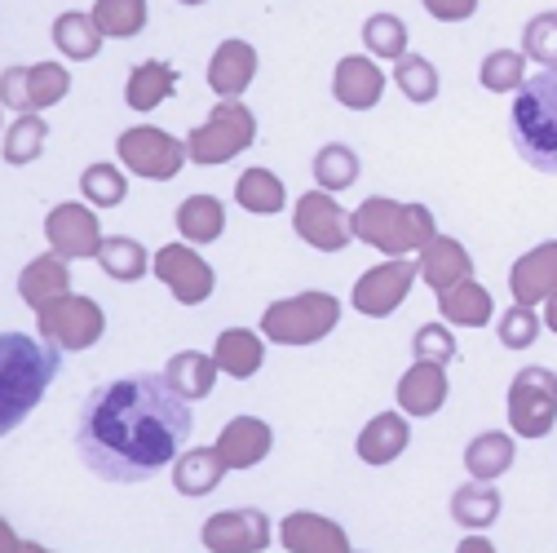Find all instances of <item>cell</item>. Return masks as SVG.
I'll list each match as a JSON object with an SVG mask.
<instances>
[{"label": "cell", "mask_w": 557, "mask_h": 553, "mask_svg": "<svg viewBox=\"0 0 557 553\" xmlns=\"http://www.w3.org/2000/svg\"><path fill=\"white\" fill-rule=\"evenodd\" d=\"M195 417L164 372H133L98 385L76 426V452L102 482H147L182 456Z\"/></svg>", "instance_id": "cell-1"}, {"label": "cell", "mask_w": 557, "mask_h": 553, "mask_svg": "<svg viewBox=\"0 0 557 553\" xmlns=\"http://www.w3.org/2000/svg\"><path fill=\"white\" fill-rule=\"evenodd\" d=\"M58 351L53 341H36L27 332H5L0 336V430H18L27 421V411L40 403L49 381L58 377Z\"/></svg>", "instance_id": "cell-2"}, {"label": "cell", "mask_w": 557, "mask_h": 553, "mask_svg": "<svg viewBox=\"0 0 557 553\" xmlns=\"http://www.w3.org/2000/svg\"><path fill=\"white\" fill-rule=\"evenodd\" d=\"M509 133L535 173L557 177V66H540V76L522 81L509 111Z\"/></svg>", "instance_id": "cell-3"}, {"label": "cell", "mask_w": 557, "mask_h": 553, "mask_svg": "<svg viewBox=\"0 0 557 553\" xmlns=\"http://www.w3.org/2000/svg\"><path fill=\"white\" fill-rule=\"evenodd\" d=\"M434 218L425 204H398L389 195H372L355 209V239H363L376 253L389 257H407V253H421L434 239Z\"/></svg>", "instance_id": "cell-4"}, {"label": "cell", "mask_w": 557, "mask_h": 553, "mask_svg": "<svg viewBox=\"0 0 557 553\" xmlns=\"http://www.w3.org/2000/svg\"><path fill=\"white\" fill-rule=\"evenodd\" d=\"M341 323V302L332 293H297L265 306L261 336L274 345H314Z\"/></svg>", "instance_id": "cell-5"}, {"label": "cell", "mask_w": 557, "mask_h": 553, "mask_svg": "<svg viewBox=\"0 0 557 553\" xmlns=\"http://www.w3.org/2000/svg\"><path fill=\"white\" fill-rule=\"evenodd\" d=\"M252 137H257L252 111L239 98H222L213 107V115H208L199 128H190L186 156H190V164H226L252 147Z\"/></svg>", "instance_id": "cell-6"}, {"label": "cell", "mask_w": 557, "mask_h": 553, "mask_svg": "<svg viewBox=\"0 0 557 553\" xmlns=\"http://www.w3.org/2000/svg\"><path fill=\"white\" fill-rule=\"evenodd\" d=\"M36 328H40L45 341L58 345V351L81 355V351H89V345L102 341L107 319H102V306H98V302L66 293V297H53L49 306L36 310Z\"/></svg>", "instance_id": "cell-7"}, {"label": "cell", "mask_w": 557, "mask_h": 553, "mask_svg": "<svg viewBox=\"0 0 557 553\" xmlns=\"http://www.w3.org/2000/svg\"><path fill=\"white\" fill-rule=\"evenodd\" d=\"M509 430L522 439H544L557 426V372L522 368L509 381Z\"/></svg>", "instance_id": "cell-8"}, {"label": "cell", "mask_w": 557, "mask_h": 553, "mask_svg": "<svg viewBox=\"0 0 557 553\" xmlns=\"http://www.w3.org/2000/svg\"><path fill=\"white\" fill-rule=\"evenodd\" d=\"M115 151H120V164L137 177H151V182H169L182 173V164L190 160L186 156V143H177L173 133L156 128V124H137V128H124L115 137Z\"/></svg>", "instance_id": "cell-9"}, {"label": "cell", "mask_w": 557, "mask_h": 553, "mask_svg": "<svg viewBox=\"0 0 557 553\" xmlns=\"http://www.w3.org/2000/svg\"><path fill=\"white\" fill-rule=\"evenodd\" d=\"M293 231L297 239H306L319 253H341L345 244L355 239V213H345L341 204L332 199V191H306L293 209Z\"/></svg>", "instance_id": "cell-10"}, {"label": "cell", "mask_w": 557, "mask_h": 553, "mask_svg": "<svg viewBox=\"0 0 557 553\" xmlns=\"http://www.w3.org/2000/svg\"><path fill=\"white\" fill-rule=\"evenodd\" d=\"M72 94V76L58 62H36V66H5L0 76V98L10 111H49Z\"/></svg>", "instance_id": "cell-11"}, {"label": "cell", "mask_w": 557, "mask_h": 553, "mask_svg": "<svg viewBox=\"0 0 557 553\" xmlns=\"http://www.w3.org/2000/svg\"><path fill=\"white\" fill-rule=\"evenodd\" d=\"M156 280L182 302V306H203L218 288V274L190 244H164L156 253Z\"/></svg>", "instance_id": "cell-12"}, {"label": "cell", "mask_w": 557, "mask_h": 553, "mask_svg": "<svg viewBox=\"0 0 557 553\" xmlns=\"http://www.w3.org/2000/svg\"><path fill=\"white\" fill-rule=\"evenodd\" d=\"M416 274H421V261H407V257H389L385 266H372L363 280L355 284V310L359 315H368V319H385V315H394L403 302H407V293H411V284H416Z\"/></svg>", "instance_id": "cell-13"}, {"label": "cell", "mask_w": 557, "mask_h": 553, "mask_svg": "<svg viewBox=\"0 0 557 553\" xmlns=\"http://www.w3.org/2000/svg\"><path fill=\"white\" fill-rule=\"evenodd\" d=\"M45 239L58 257L76 261V257H98L102 248V226H98V213L85 209V204H58L45 218Z\"/></svg>", "instance_id": "cell-14"}, {"label": "cell", "mask_w": 557, "mask_h": 553, "mask_svg": "<svg viewBox=\"0 0 557 553\" xmlns=\"http://www.w3.org/2000/svg\"><path fill=\"white\" fill-rule=\"evenodd\" d=\"M199 536L213 553H261L270 549V518L261 509H226L208 518Z\"/></svg>", "instance_id": "cell-15"}, {"label": "cell", "mask_w": 557, "mask_h": 553, "mask_svg": "<svg viewBox=\"0 0 557 553\" xmlns=\"http://www.w3.org/2000/svg\"><path fill=\"white\" fill-rule=\"evenodd\" d=\"M509 293L522 306H540L557 293V239L535 244L531 253H522L509 270Z\"/></svg>", "instance_id": "cell-16"}, {"label": "cell", "mask_w": 557, "mask_h": 553, "mask_svg": "<svg viewBox=\"0 0 557 553\" xmlns=\"http://www.w3.org/2000/svg\"><path fill=\"white\" fill-rule=\"evenodd\" d=\"M385 94V72L368 58V53H350L336 62V76H332V98L345 111H368L376 107Z\"/></svg>", "instance_id": "cell-17"}, {"label": "cell", "mask_w": 557, "mask_h": 553, "mask_svg": "<svg viewBox=\"0 0 557 553\" xmlns=\"http://www.w3.org/2000/svg\"><path fill=\"white\" fill-rule=\"evenodd\" d=\"M398 407L407 417H434V411L447 403V372L443 364H430V359H416L403 381H398Z\"/></svg>", "instance_id": "cell-18"}, {"label": "cell", "mask_w": 557, "mask_h": 553, "mask_svg": "<svg viewBox=\"0 0 557 553\" xmlns=\"http://www.w3.org/2000/svg\"><path fill=\"white\" fill-rule=\"evenodd\" d=\"M278 540L288 553H350V536L323 514H288Z\"/></svg>", "instance_id": "cell-19"}, {"label": "cell", "mask_w": 557, "mask_h": 553, "mask_svg": "<svg viewBox=\"0 0 557 553\" xmlns=\"http://www.w3.org/2000/svg\"><path fill=\"white\" fill-rule=\"evenodd\" d=\"M257 76V49L248 40H222L208 58V85L218 98H239Z\"/></svg>", "instance_id": "cell-20"}, {"label": "cell", "mask_w": 557, "mask_h": 553, "mask_svg": "<svg viewBox=\"0 0 557 553\" xmlns=\"http://www.w3.org/2000/svg\"><path fill=\"white\" fill-rule=\"evenodd\" d=\"M270 443H274V434H270L265 421H257V417H235V421H226V430L218 434V456H222L231 469H252V465H261V460L270 456Z\"/></svg>", "instance_id": "cell-21"}, {"label": "cell", "mask_w": 557, "mask_h": 553, "mask_svg": "<svg viewBox=\"0 0 557 553\" xmlns=\"http://www.w3.org/2000/svg\"><path fill=\"white\" fill-rule=\"evenodd\" d=\"M469 274H473V261H469V253H465L460 239L434 235V239L421 248V280H425L434 293H443V288L469 280Z\"/></svg>", "instance_id": "cell-22"}, {"label": "cell", "mask_w": 557, "mask_h": 553, "mask_svg": "<svg viewBox=\"0 0 557 553\" xmlns=\"http://www.w3.org/2000/svg\"><path fill=\"white\" fill-rule=\"evenodd\" d=\"M411 443V426L398 417V411H381V417H372L363 430H359V460L363 465H389L407 452Z\"/></svg>", "instance_id": "cell-23"}, {"label": "cell", "mask_w": 557, "mask_h": 553, "mask_svg": "<svg viewBox=\"0 0 557 553\" xmlns=\"http://www.w3.org/2000/svg\"><path fill=\"white\" fill-rule=\"evenodd\" d=\"M177 94V72L169 62H137L133 72H128V85H124V102L133 107V111H156L160 102H169Z\"/></svg>", "instance_id": "cell-24"}, {"label": "cell", "mask_w": 557, "mask_h": 553, "mask_svg": "<svg viewBox=\"0 0 557 553\" xmlns=\"http://www.w3.org/2000/svg\"><path fill=\"white\" fill-rule=\"evenodd\" d=\"M66 288H72V274H66V257H36L32 266H23V274H18V297L32 306V310H40V306H49L53 297H66Z\"/></svg>", "instance_id": "cell-25"}, {"label": "cell", "mask_w": 557, "mask_h": 553, "mask_svg": "<svg viewBox=\"0 0 557 553\" xmlns=\"http://www.w3.org/2000/svg\"><path fill=\"white\" fill-rule=\"evenodd\" d=\"M213 359H218V368H222L226 377L248 381V377H257L261 364H265V345H261V336H257L252 328H226V332L218 336Z\"/></svg>", "instance_id": "cell-26"}, {"label": "cell", "mask_w": 557, "mask_h": 553, "mask_svg": "<svg viewBox=\"0 0 557 553\" xmlns=\"http://www.w3.org/2000/svg\"><path fill=\"white\" fill-rule=\"evenodd\" d=\"M438 297V315L447 319V323H456V328H482L486 319H492V293H486L473 274L469 280H460V284H451V288H443V293H434Z\"/></svg>", "instance_id": "cell-27"}, {"label": "cell", "mask_w": 557, "mask_h": 553, "mask_svg": "<svg viewBox=\"0 0 557 553\" xmlns=\"http://www.w3.org/2000/svg\"><path fill=\"white\" fill-rule=\"evenodd\" d=\"M231 465L218 456V447H190V452H182L177 456V465H173V488L182 492V496H208L222 482V474H226Z\"/></svg>", "instance_id": "cell-28"}, {"label": "cell", "mask_w": 557, "mask_h": 553, "mask_svg": "<svg viewBox=\"0 0 557 553\" xmlns=\"http://www.w3.org/2000/svg\"><path fill=\"white\" fill-rule=\"evenodd\" d=\"M451 518L465 531H486V527L500 518V492L492 488V482L469 478L465 488H456V496H451Z\"/></svg>", "instance_id": "cell-29"}, {"label": "cell", "mask_w": 557, "mask_h": 553, "mask_svg": "<svg viewBox=\"0 0 557 553\" xmlns=\"http://www.w3.org/2000/svg\"><path fill=\"white\" fill-rule=\"evenodd\" d=\"M177 231L190 244H218L226 231V209L213 195H190L177 204Z\"/></svg>", "instance_id": "cell-30"}, {"label": "cell", "mask_w": 557, "mask_h": 553, "mask_svg": "<svg viewBox=\"0 0 557 553\" xmlns=\"http://www.w3.org/2000/svg\"><path fill=\"white\" fill-rule=\"evenodd\" d=\"M102 40H107V36H102V27H98L94 14L72 10V14H58V19H53V45H58L66 58L89 62V58H98Z\"/></svg>", "instance_id": "cell-31"}, {"label": "cell", "mask_w": 557, "mask_h": 553, "mask_svg": "<svg viewBox=\"0 0 557 553\" xmlns=\"http://www.w3.org/2000/svg\"><path fill=\"white\" fill-rule=\"evenodd\" d=\"M98 266L107 270V280H115V284H137V280H143V274L151 270V257H147V248L137 244V239L111 235V239H102V248H98Z\"/></svg>", "instance_id": "cell-32"}, {"label": "cell", "mask_w": 557, "mask_h": 553, "mask_svg": "<svg viewBox=\"0 0 557 553\" xmlns=\"http://www.w3.org/2000/svg\"><path fill=\"white\" fill-rule=\"evenodd\" d=\"M235 199H239V209L265 218V213H284L288 191H284V182H278L270 169H248L235 182Z\"/></svg>", "instance_id": "cell-33"}, {"label": "cell", "mask_w": 557, "mask_h": 553, "mask_svg": "<svg viewBox=\"0 0 557 553\" xmlns=\"http://www.w3.org/2000/svg\"><path fill=\"white\" fill-rule=\"evenodd\" d=\"M509 465H513V439L500 434V430H486V434H478V439L465 447V469H469L473 478H482V482L509 474Z\"/></svg>", "instance_id": "cell-34"}, {"label": "cell", "mask_w": 557, "mask_h": 553, "mask_svg": "<svg viewBox=\"0 0 557 553\" xmlns=\"http://www.w3.org/2000/svg\"><path fill=\"white\" fill-rule=\"evenodd\" d=\"M164 377L173 381V390H177V394H186V398L195 403V398H208V394H213L218 359H208V355H199V351H182V355H173V359H169Z\"/></svg>", "instance_id": "cell-35"}, {"label": "cell", "mask_w": 557, "mask_h": 553, "mask_svg": "<svg viewBox=\"0 0 557 553\" xmlns=\"http://www.w3.org/2000/svg\"><path fill=\"white\" fill-rule=\"evenodd\" d=\"M45 143H49V124L40 120V111H23L5 133V160L10 164H32V160H40Z\"/></svg>", "instance_id": "cell-36"}, {"label": "cell", "mask_w": 557, "mask_h": 553, "mask_svg": "<svg viewBox=\"0 0 557 553\" xmlns=\"http://www.w3.org/2000/svg\"><path fill=\"white\" fill-rule=\"evenodd\" d=\"M314 182L323 191H350L359 182V156L345 147V143H327L319 156H314Z\"/></svg>", "instance_id": "cell-37"}, {"label": "cell", "mask_w": 557, "mask_h": 553, "mask_svg": "<svg viewBox=\"0 0 557 553\" xmlns=\"http://www.w3.org/2000/svg\"><path fill=\"white\" fill-rule=\"evenodd\" d=\"M394 85L403 89L407 102H434L438 98V72H434V62L421 58V53H403L394 62Z\"/></svg>", "instance_id": "cell-38"}, {"label": "cell", "mask_w": 557, "mask_h": 553, "mask_svg": "<svg viewBox=\"0 0 557 553\" xmlns=\"http://www.w3.org/2000/svg\"><path fill=\"white\" fill-rule=\"evenodd\" d=\"M478 81H482L486 94H509V89L518 94L522 81H527V53H518V49H496V53H486Z\"/></svg>", "instance_id": "cell-39"}, {"label": "cell", "mask_w": 557, "mask_h": 553, "mask_svg": "<svg viewBox=\"0 0 557 553\" xmlns=\"http://www.w3.org/2000/svg\"><path fill=\"white\" fill-rule=\"evenodd\" d=\"M94 19L102 27V36L111 40H128L147 27V0H98Z\"/></svg>", "instance_id": "cell-40"}, {"label": "cell", "mask_w": 557, "mask_h": 553, "mask_svg": "<svg viewBox=\"0 0 557 553\" xmlns=\"http://www.w3.org/2000/svg\"><path fill=\"white\" fill-rule=\"evenodd\" d=\"M363 45H368V53L398 62L407 53V23L398 14H372L363 23Z\"/></svg>", "instance_id": "cell-41"}, {"label": "cell", "mask_w": 557, "mask_h": 553, "mask_svg": "<svg viewBox=\"0 0 557 553\" xmlns=\"http://www.w3.org/2000/svg\"><path fill=\"white\" fill-rule=\"evenodd\" d=\"M81 191L94 209H115V204H124V195H128V182L115 164H89L81 173Z\"/></svg>", "instance_id": "cell-42"}, {"label": "cell", "mask_w": 557, "mask_h": 553, "mask_svg": "<svg viewBox=\"0 0 557 553\" xmlns=\"http://www.w3.org/2000/svg\"><path fill=\"white\" fill-rule=\"evenodd\" d=\"M522 53L540 66H557V14H535L522 32Z\"/></svg>", "instance_id": "cell-43"}, {"label": "cell", "mask_w": 557, "mask_h": 553, "mask_svg": "<svg viewBox=\"0 0 557 553\" xmlns=\"http://www.w3.org/2000/svg\"><path fill=\"white\" fill-rule=\"evenodd\" d=\"M496 332H500V345H505V351H531L535 336H540V319H535L531 306L518 302L513 310H505V319L496 323Z\"/></svg>", "instance_id": "cell-44"}, {"label": "cell", "mask_w": 557, "mask_h": 553, "mask_svg": "<svg viewBox=\"0 0 557 553\" xmlns=\"http://www.w3.org/2000/svg\"><path fill=\"white\" fill-rule=\"evenodd\" d=\"M411 351H416V359L451 364L456 359V332L447 328V319L443 323H421V332H416V341H411Z\"/></svg>", "instance_id": "cell-45"}, {"label": "cell", "mask_w": 557, "mask_h": 553, "mask_svg": "<svg viewBox=\"0 0 557 553\" xmlns=\"http://www.w3.org/2000/svg\"><path fill=\"white\" fill-rule=\"evenodd\" d=\"M425 10H430L438 23H465V19H473L478 0H425Z\"/></svg>", "instance_id": "cell-46"}, {"label": "cell", "mask_w": 557, "mask_h": 553, "mask_svg": "<svg viewBox=\"0 0 557 553\" xmlns=\"http://www.w3.org/2000/svg\"><path fill=\"white\" fill-rule=\"evenodd\" d=\"M544 323H548V332H557V293L544 302Z\"/></svg>", "instance_id": "cell-47"}, {"label": "cell", "mask_w": 557, "mask_h": 553, "mask_svg": "<svg viewBox=\"0 0 557 553\" xmlns=\"http://www.w3.org/2000/svg\"><path fill=\"white\" fill-rule=\"evenodd\" d=\"M177 5H190L195 10V5H208V0H177Z\"/></svg>", "instance_id": "cell-48"}]
</instances>
